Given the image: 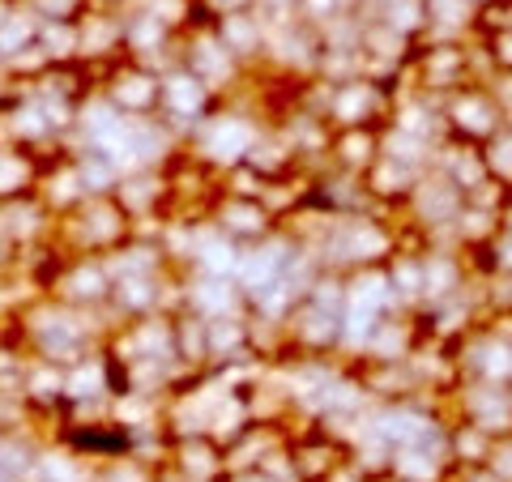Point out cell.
I'll use <instances>...</instances> for the list:
<instances>
[{
	"instance_id": "6da1fadb",
	"label": "cell",
	"mask_w": 512,
	"mask_h": 482,
	"mask_svg": "<svg viewBox=\"0 0 512 482\" xmlns=\"http://www.w3.org/2000/svg\"><path fill=\"white\" fill-rule=\"evenodd\" d=\"M99 99H107L111 107L128 120L141 116H158V94H163V69L137 60V56H116L99 69Z\"/></svg>"
},
{
	"instance_id": "7a4b0ae2",
	"label": "cell",
	"mask_w": 512,
	"mask_h": 482,
	"mask_svg": "<svg viewBox=\"0 0 512 482\" xmlns=\"http://www.w3.org/2000/svg\"><path fill=\"white\" fill-rule=\"evenodd\" d=\"M440 116H444V137H461V141H474V146H483L487 137L508 128V116L495 103L491 86H478V82H466L461 90L444 94Z\"/></svg>"
},
{
	"instance_id": "3957f363",
	"label": "cell",
	"mask_w": 512,
	"mask_h": 482,
	"mask_svg": "<svg viewBox=\"0 0 512 482\" xmlns=\"http://www.w3.org/2000/svg\"><path fill=\"white\" fill-rule=\"evenodd\" d=\"M210 227L222 239H231L235 248H252V244H265L269 235H278L282 222L261 197H244V192L222 188L210 205Z\"/></svg>"
},
{
	"instance_id": "277c9868",
	"label": "cell",
	"mask_w": 512,
	"mask_h": 482,
	"mask_svg": "<svg viewBox=\"0 0 512 482\" xmlns=\"http://www.w3.org/2000/svg\"><path fill=\"white\" fill-rule=\"evenodd\" d=\"M286 461L299 482H329L350 461V448L329 431H308V436H291Z\"/></svg>"
},
{
	"instance_id": "5b68a950",
	"label": "cell",
	"mask_w": 512,
	"mask_h": 482,
	"mask_svg": "<svg viewBox=\"0 0 512 482\" xmlns=\"http://www.w3.org/2000/svg\"><path fill=\"white\" fill-rule=\"evenodd\" d=\"M380 154H384L380 128H372V124L333 128V141H329V167L350 171V175H367Z\"/></svg>"
},
{
	"instance_id": "8992f818",
	"label": "cell",
	"mask_w": 512,
	"mask_h": 482,
	"mask_svg": "<svg viewBox=\"0 0 512 482\" xmlns=\"http://www.w3.org/2000/svg\"><path fill=\"white\" fill-rule=\"evenodd\" d=\"M39 171H43V158L30 146H22V141H0V205L30 197L39 184Z\"/></svg>"
},
{
	"instance_id": "52a82bcc",
	"label": "cell",
	"mask_w": 512,
	"mask_h": 482,
	"mask_svg": "<svg viewBox=\"0 0 512 482\" xmlns=\"http://www.w3.org/2000/svg\"><path fill=\"white\" fill-rule=\"evenodd\" d=\"M483 163H487V175L495 184L512 188V124L483 141Z\"/></svg>"
},
{
	"instance_id": "ba28073f",
	"label": "cell",
	"mask_w": 512,
	"mask_h": 482,
	"mask_svg": "<svg viewBox=\"0 0 512 482\" xmlns=\"http://www.w3.org/2000/svg\"><path fill=\"white\" fill-rule=\"evenodd\" d=\"M39 22H77L86 13L90 0H22Z\"/></svg>"
},
{
	"instance_id": "9c48e42d",
	"label": "cell",
	"mask_w": 512,
	"mask_h": 482,
	"mask_svg": "<svg viewBox=\"0 0 512 482\" xmlns=\"http://www.w3.org/2000/svg\"><path fill=\"white\" fill-rule=\"evenodd\" d=\"M500 231H504V235H512V197H508V205H504V214H500Z\"/></svg>"
},
{
	"instance_id": "30bf717a",
	"label": "cell",
	"mask_w": 512,
	"mask_h": 482,
	"mask_svg": "<svg viewBox=\"0 0 512 482\" xmlns=\"http://www.w3.org/2000/svg\"><path fill=\"white\" fill-rule=\"evenodd\" d=\"M470 5H474V9H483V5H487V0H470Z\"/></svg>"
},
{
	"instance_id": "8fae6325",
	"label": "cell",
	"mask_w": 512,
	"mask_h": 482,
	"mask_svg": "<svg viewBox=\"0 0 512 482\" xmlns=\"http://www.w3.org/2000/svg\"><path fill=\"white\" fill-rule=\"evenodd\" d=\"M508 397H512V384H508Z\"/></svg>"
}]
</instances>
